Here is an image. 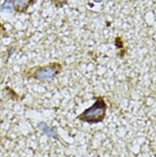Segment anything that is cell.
I'll list each match as a JSON object with an SVG mask.
<instances>
[{
    "label": "cell",
    "mask_w": 156,
    "mask_h": 157,
    "mask_svg": "<svg viewBox=\"0 0 156 157\" xmlns=\"http://www.w3.org/2000/svg\"><path fill=\"white\" fill-rule=\"evenodd\" d=\"M106 112L107 104L104 99L100 97L90 108L83 111V113L78 116V119L81 121L88 123H97L103 121L106 116Z\"/></svg>",
    "instance_id": "cell-1"
},
{
    "label": "cell",
    "mask_w": 156,
    "mask_h": 157,
    "mask_svg": "<svg viewBox=\"0 0 156 157\" xmlns=\"http://www.w3.org/2000/svg\"><path fill=\"white\" fill-rule=\"evenodd\" d=\"M62 66L60 63H51L45 66L36 67L31 69V77L39 80H50L60 74Z\"/></svg>",
    "instance_id": "cell-2"
},
{
    "label": "cell",
    "mask_w": 156,
    "mask_h": 157,
    "mask_svg": "<svg viewBox=\"0 0 156 157\" xmlns=\"http://www.w3.org/2000/svg\"><path fill=\"white\" fill-rule=\"evenodd\" d=\"M12 2L15 6V10L23 12L26 11L31 5L32 0H12Z\"/></svg>",
    "instance_id": "cell-3"
},
{
    "label": "cell",
    "mask_w": 156,
    "mask_h": 157,
    "mask_svg": "<svg viewBox=\"0 0 156 157\" xmlns=\"http://www.w3.org/2000/svg\"><path fill=\"white\" fill-rule=\"evenodd\" d=\"M37 126H38V128L39 130H41L43 132L47 134L48 136L53 137V138H57L58 137V135L56 133V132L53 128H51V126H48L46 123H44V122H39Z\"/></svg>",
    "instance_id": "cell-4"
},
{
    "label": "cell",
    "mask_w": 156,
    "mask_h": 157,
    "mask_svg": "<svg viewBox=\"0 0 156 157\" xmlns=\"http://www.w3.org/2000/svg\"><path fill=\"white\" fill-rule=\"evenodd\" d=\"M2 10H6L8 12H13L15 10V6L12 0H4V2L1 6Z\"/></svg>",
    "instance_id": "cell-5"
},
{
    "label": "cell",
    "mask_w": 156,
    "mask_h": 157,
    "mask_svg": "<svg viewBox=\"0 0 156 157\" xmlns=\"http://www.w3.org/2000/svg\"><path fill=\"white\" fill-rule=\"evenodd\" d=\"M68 0H53V2L55 3L56 5H58V4H63L67 3Z\"/></svg>",
    "instance_id": "cell-6"
},
{
    "label": "cell",
    "mask_w": 156,
    "mask_h": 157,
    "mask_svg": "<svg viewBox=\"0 0 156 157\" xmlns=\"http://www.w3.org/2000/svg\"><path fill=\"white\" fill-rule=\"evenodd\" d=\"M93 1H95V2H101V0H93Z\"/></svg>",
    "instance_id": "cell-7"
},
{
    "label": "cell",
    "mask_w": 156,
    "mask_h": 157,
    "mask_svg": "<svg viewBox=\"0 0 156 157\" xmlns=\"http://www.w3.org/2000/svg\"><path fill=\"white\" fill-rule=\"evenodd\" d=\"M0 142H1V133H0Z\"/></svg>",
    "instance_id": "cell-8"
}]
</instances>
